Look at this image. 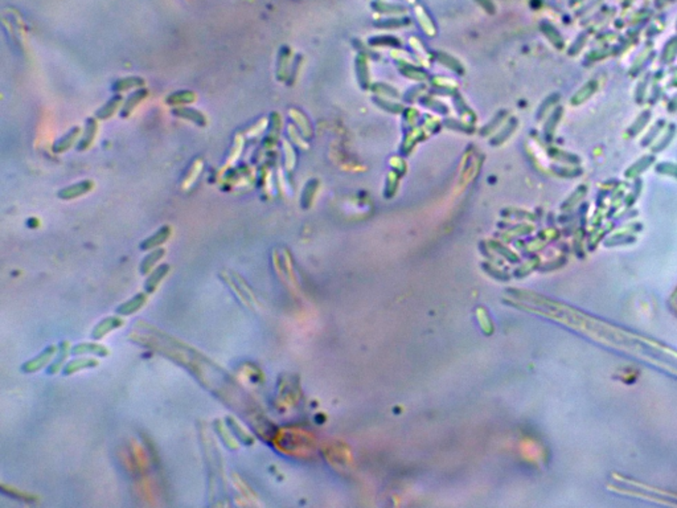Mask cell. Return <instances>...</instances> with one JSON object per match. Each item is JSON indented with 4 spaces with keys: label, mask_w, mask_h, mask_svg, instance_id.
I'll return each mask as SVG.
<instances>
[{
    "label": "cell",
    "mask_w": 677,
    "mask_h": 508,
    "mask_svg": "<svg viewBox=\"0 0 677 508\" xmlns=\"http://www.w3.org/2000/svg\"><path fill=\"white\" fill-rule=\"evenodd\" d=\"M93 185H94V184H93L90 180H85V182L77 183V184L70 185V187H68V188L61 189V191L58 192V197H60V199H64V200L76 199V197L82 196V195L87 193L89 191H91Z\"/></svg>",
    "instance_id": "obj_1"
},
{
    "label": "cell",
    "mask_w": 677,
    "mask_h": 508,
    "mask_svg": "<svg viewBox=\"0 0 677 508\" xmlns=\"http://www.w3.org/2000/svg\"><path fill=\"white\" fill-rule=\"evenodd\" d=\"M147 95H149V90H147V89H141V90H137L134 91V93H131V94L127 97L123 107L120 110V116H122V118H127V116L134 111L135 107H137Z\"/></svg>",
    "instance_id": "obj_2"
},
{
    "label": "cell",
    "mask_w": 677,
    "mask_h": 508,
    "mask_svg": "<svg viewBox=\"0 0 677 508\" xmlns=\"http://www.w3.org/2000/svg\"><path fill=\"white\" fill-rule=\"evenodd\" d=\"M97 130H98V124L97 120L94 118H89L86 120V126H85V131H83L82 138H81L80 143L77 146V149L78 151H85L91 146V143L94 142L95 135H97Z\"/></svg>",
    "instance_id": "obj_3"
},
{
    "label": "cell",
    "mask_w": 677,
    "mask_h": 508,
    "mask_svg": "<svg viewBox=\"0 0 677 508\" xmlns=\"http://www.w3.org/2000/svg\"><path fill=\"white\" fill-rule=\"evenodd\" d=\"M172 114L179 116V118H183V119L191 120L197 126L204 127L207 124V119H205L204 114L195 109H191V107H176V109L172 110Z\"/></svg>",
    "instance_id": "obj_4"
},
{
    "label": "cell",
    "mask_w": 677,
    "mask_h": 508,
    "mask_svg": "<svg viewBox=\"0 0 677 508\" xmlns=\"http://www.w3.org/2000/svg\"><path fill=\"white\" fill-rule=\"evenodd\" d=\"M78 134H80V127L77 126L73 127L72 130H70L65 137H62V138H60L56 142L55 145H53V147H52V150L57 154L64 153L66 150H69L73 146V143H74V139L78 137Z\"/></svg>",
    "instance_id": "obj_5"
},
{
    "label": "cell",
    "mask_w": 677,
    "mask_h": 508,
    "mask_svg": "<svg viewBox=\"0 0 677 508\" xmlns=\"http://www.w3.org/2000/svg\"><path fill=\"white\" fill-rule=\"evenodd\" d=\"M196 101V94L193 91L189 90H181V91H176L174 94L168 95L166 98V102L168 105H174V106H179V105H185V103H192V102Z\"/></svg>",
    "instance_id": "obj_6"
},
{
    "label": "cell",
    "mask_w": 677,
    "mask_h": 508,
    "mask_svg": "<svg viewBox=\"0 0 677 508\" xmlns=\"http://www.w3.org/2000/svg\"><path fill=\"white\" fill-rule=\"evenodd\" d=\"M120 101H122V97L120 95H114L111 99H110L106 105H103L101 109L98 110L97 113H95V116H97L98 119H109L110 116L114 115V113L118 109V106H120Z\"/></svg>",
    "instance_id": "obj_7"
},
{
    "label": "cell",
    "mask_w": 677,
    "mask_h": 508,
    "mask_svg": "<svg viewBox=\"0 0 677 508\" xmlns=\"http://www.w3.org/2000/svg\"><path fill=\"white\" fill-rule=\"evenodd\" d=\"M145 85V81L141 77H127V78H122V80H118L116 82H114L112 85V90L114 91H124V90H130L132 87L137 86H143Z\"/></svg>",
    "instance_id": "obj_8"
},
{
    "label": "cell",
    "mask_w": 677,
    "mask_h": 508,
    "mask_svg": "<svg viewBox=\"0 0 677 508\" xmlns=\"http://www.w3.org/2000/svg\"><path fill=\"white\" fill-rule=\"evenodd\" d=\"M170 232L171 229L168 228V226H163L159 232H156L154 236L150 237L149 240H146L145 242L142 243V249H149V247L156 246V245L164 242V241L168 238V236H170Z\"/></svg>",
    "instance_id": "obj_9"
},
{
    "label": "cell",
    "mask_w": 677,
    "mask_h": 508,
    "mask_svg": "<svg viewBox=\"0 0 677 508\" xmlns=\"http://www.w3.org/2000/svg\"><path fill=\"white\" fill-rule=\"evenodd\" d=\"M203 170V162L201 160H196L195 163L192 164V167L189 170L188 175H187V178H185L184 182V188H188L189 185H192L195 183V180L199 178L200 172Z\"/></svg>",
    "instance_id": "obj_10"
},
{
    "label": "cell",
    "mask_w": 677,
    "mask_h": 508,
    "mask_svg": "<svg viewBox=\"0 0 677 508\" xmlns=\"http://www.w3.org/2000/svg\"><path fill=\"white\" fill-rule=\"evenodd\" d=\"M163 254H164V250H163V249H159V250H155V251H154V253L149 254V257L146 258L145 261H143V266H142V272H146V270H147V269L151 268V266L154 265V264H155V262L158 261V260H159L160 257H162V256H163Z\"/></svg>",
    "instance_id": "obj_11"
},
{
    "label": "cell",
    "mask_w": 677,
    "mask_h": 508,
    "mask_svg": "<svg viewBox=\"0 0 677 508\" xmlns=\"http://www.w3.org/2000/svg\"><path fill=\"white\" fill-rule=\"evenodd\" d=\"M373 7L377 8L380 12H403L405 11V8L399 7V6H389V4H384V3H374Z\"/></svg>",
    "instance_id": "obj_12"
},
{
    "label": "cell",
    "mask_w": 677,
    "mask_h": 508,
    "mask_svg": "<svg viewBox=\"0 0 677 508\" xmlns=\"http://www.w3.org/2000/svg\"><path fill=\"white\" fill-rule=\"evenodd\" d=\"M242 146H243V142H242V139H241V137H237V138H235V141H234V149H233V151H232V156L229 158L228 164H230L232 162H234V160L238 158L239 154H241V149H242Z\"/></svg>",
    "instance_id": "obj_13"
},
{
    "label": "cell",
    "mask_w": 677,
    "mask_h": 508,
    "mask_svg": "<svg viewBox=\"0 0 677 508\" xmlns=\"http://www.w3.org/2000/svg\"><path fill=\"white\" fill-rule=\"evenodd\" d=\"M476 2H478L484 10H487L489 14H493V12H495V7H493L492 0H476Z\"/></svg>",
    "instance_id": "obj_14"
}]
</instances>
